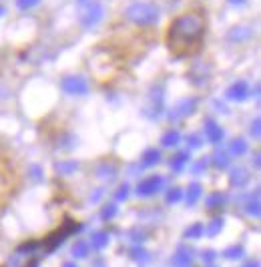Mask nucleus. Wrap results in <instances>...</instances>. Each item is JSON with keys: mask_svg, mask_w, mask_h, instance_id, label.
Here are the masks:
<instances>
[{"mask_svg": "<svg viewBox=\"0 0 261 267\" xmlns=\"http://www.w3.org/2000/svg\"><path fill=\"white\" fill-rule=\"evenodd\" d=\"M207 32V14L203 8H189L177 14L167 28V49L177 58L199 53Z\"/></svg>", "mask_w": 261, "mask_h": 267, "instance_id": "f257e3e1", "label": "nucleus"}, {"mask_svg": "<svg viewBox=\"0 0 261 267\" xmlns=\"http://www.w3.org/2000/svg\"><path fill=\"white\" fill-rule=\"evenodd\" d=\"M193 259H195L193 249H189V247H179V249L175 251V255L171 257V265L173 267H191L193 265Z\"/></svg>", "mask_w": 261, "mask_h": 267, "instance_id": "f03ea898", "label": "nucleus"}, {"mask_svg": "<svg viewBox=\"0 0 261 267\" xmlns=\"http://www.w3.org/2000/svg\"><path fill=\"white\" fill-rule=\"evenodd\" d=\"M161 187H163V179H161V177H151V179L143 181V183L137 187V195H141V197H149V195L157 193Z\"/></svg>", "mask_w": 261, "mask_h": 267, "instance_id": "7ed1b4c3", "label": "nucleus"}, {"mask_svg": "<svg viewBox=\"0 0 261 267\" xmlns=\"http://www.w3.org/2000/svg\"><path fill=\"white\" fill-rule=\"evenodd\" d=\"M12 179V163L6 153L0 151V187H6Z\"/></svg>", "mask_w": 261, "mask_h": 267, "instance_id": "20e7f679", "label": "nucleus"}, {"mask_svg": "<svg viewBox=\"0 0 261 267\" xmlns=\"http://www.w3.org/2000/svg\"><path fill=\"white\" fill-rule=\"evenodd\" d=\"M64 91H68V93H77V95H83V93H87V81L83 79V77H68L66 81H64Z\"/></svg>", "mask_w": 261, "mask_h": 267, "instance_id": "39448f33", "label": "nucleus"}, {"mask_svg": "<svg viewBox=\"0 0 261 267\" xmlns=\"http://www.w3.org/2000/svg\"><path fill=\"white\" fill-rule=\"evenodd\" d=\"M108 233H104V231H97V233H93L91 235V247L95 249V251H101L104 249L106 245H108Z\"/></svg>", "mask_w": 261, "mask_h": 267, "instance_id": "423d86ee", "label": "nucleus"}, {"mask_svg": "<svg viewBox=\"0 0 261 267\" xmlns=\"http://www.w3.org/2000/svg\"><path fill=\"white\" fill-rule=\"evenodd\" d=\"M199 197H201V187L197 185V183H193L191 187H187V193H185V201H187V205L189 207H193L197 201H199Z\"/></svg>", "mask_w": 261, "mask_h": 267, "instance_id": "0eeeda50", "label": "nucleus"}, {"mask_svg": "<svg viewBox=\"0 0 261 267\" xmlns=\"http://www.w3.org/2000/svg\"><path fill=\"white\" fill-rule=\"evenodd\" d=\"M89 251H91V245L87 241H77L72 245V257H77V259H85L89 255Z\"/></svg>", "mask_w": 261, "mask_h": 267, "instance_id": "6e6552de", "label": "nucleus"}, {"mask_svg": "<svg viewBox=\"0 0 261 267\" xmlns=\"http://www.w3.org/2000/svg\"><path fill=\"white\" fill-rule=\"evenodd\" d=\"M223 225H225V219H221V217H215V219H211V223H209L207 227H205V233H207V237H215L221 229H223Z\"/></svg>", "mask_w": 261, "mask_h": 267, "instance_id": "1a4fd4ad", "label": "nucleus"}, {"mask_svg": "<svg viewBox=\"0 0 261 267\" xmlns=\"http://www.w3.org/2000/svg\"><path fill=\"white\" fill-rule=\"evenodd\" d=\"M245 211H247V215H251V217H259L261 205H259V193H257V191H255L253 199H249V201H247V205H245Z\"/></svg>", "mask_w": 261, "mask_h": 267, "instance_id": "9d476101", "label": "nucleus"}, {"mask_svg": "<svg viewBox=\"0 0 261 267\" xmlns=\"http://www.w3.org/2000/svg\"><path fill=\"white\" fill-rule=\"evenodd\" d=\"M229 97H231V99H235V101L245 99V97H247V85H245V83H237L235 87H231Z\"/></svg>", "mask_w": 261, "mask_h": 267, "instance_id": "9b49d317", "label": "nucleus"}, {"mask_svg": "<svg viewBox=\"0 0 261 267\" xmlns=\"http://www.w3.org/2000/svg\"><path fill=\"white\" fill-rule=\"evenodd\" d=\"M203 233H205L203 223H195V225H191V227L185 231V237H187V239H197V237H201Z\"/></svg>", "mask_w": 261, "mask_h": 267, "instance_id": "f8f14e48", "label": "nucleus"}, {"mask_svg": "<svg viewBox=\"0 0 261 267\" xmlns=\"http://www.w3.org/2000/svg\"><path fill=\"white\" fill-rule=\"evenodd\" d=\"M243 255H245V251H243L241 245H235V247H229V249L223 251V257L225 259H241Z\"/></svg>", "mask_w": 261, "mask_h": 267, "instance_id": "ddd939ff", "label": "nucleus"}, {"mask_svg": "<svg viewBox=\"0 0 261 267\" xmlns=\"http://www.w3.org/2000/svg\"><path fill=\"white\" fill-rule=\"evenodd\" d=\"M247 173L243 171V169H235L233 173H231V181L235 183V187H241V185H245L247 183Z\"/></svg>", "mask_w": 261, "mask_h": 267, "instance_id": "4468645a", "label": "nucleus"}, {"mask_svg": "<svg viewBox=\"0 0 261 267\" xmlns=\"http://www.w3.org/2000/svg\"><path fill=\"white\" fill-rule=\"evenodd\" d=\"M205 131H207V137L215 143V141H221V137H223V133H221V129L215 125V123H207V127H205Z\"/></svg>", "mask_w": 261, "mask_h": 267, "instance_id": "2eb2a0df", "label": "nucleus"}, {"mask_svg": "<svg viewBox=\"0 0 261 267\" xmlns=\"http://www.w3.org/2000/svg\"><path fill=\"white\" fill-rule=\"evenodd\" d=\"M119 211V207H117V203H106L103 207V211H101V217H103L104 221H110L115 215Z\"/></svg>", "mask_w": 261, "mask_h": 267, "instance_id": "dca6fc26", "label": "nucleus"}, {"mask_svg": "<svg viewBox=\"0 0 261 267\" xmlns=\"http://www.w3.org/2000/svg\"><path fill=\"white\" fill-rule=\"evenodd\" d=\"M131 257H133L135 261H139V263H147V261H149V253H147L145 249H141V247H135V249L131 251Z\"/></svg>", "mask_w": 261, "mask_h": 267, "instance_id": "f3484780", "label": "nucleus"}, {"mask_svg": "<svg viewBox=\"0 0 261 267\" xmlns=\"http://www.w3.org/2000/svg\"><path fill=\"white\" fill-rule=\"evenodd\" d=\"M221 201H223V195H219V193H213V195H211V197L207 199V207H209V209H215V207L223 205Z\"/></svg>", "mask_w": 261, "mask_h": 267, "instance_id": "a211bd4d", "label": "nucleus"}, {"mask_svg": "<svg viewBox=\"0 0 261 267\" xmlns=\"http://www.w3.org/2000/svg\"><path fill=\"white\" fill-rule=\"evenodd\" d=\"M245 149H247V145H245L241 139L233 141V145H231V151H233L235 155H243V153H245Z\"/></svg>", "mask_w": 261, "mask_h": 267, "instance_id": "6ab92c4d", "label": "nucleus"}, {"mask_svg": "<svg viewBox=\"0 0 261 267\" xmlns=\"http://www.w3.org/2000/svg\"><path fill=\"white\" fill-rule=\"evenodd\" d=\"M181 195H183L181 189H171V191L167 193V201H169V203H177V201L181 199Z\"/></svg>", "mask_w": 261, "mask_h": 267, "instance_id": "aec40b11", "label": "nucleus"}, {"mask_svg": "<svg viewBox=\"0 0 261 267\" xmlns=\"http://www.w3.org/2000/svg\"><path fill=\"white\" fill-rule=\"evenodd\" d=\"M157 161H159V153L157 151H149L145 155V165H155Z\"/></svg>", "mask_w": 261, "mask_h": 267, "instance_id": "412c9836", "label": "nucleus"}, {"mask_svg": "<svg viewBox=\"0 0 261 267\" xmlns=\"http://www.w3.org/2000/svg\"><path fill=\"white\" fill-rule=\"evenodd\" d=\"M187 157H189V155H187V153H181V155H179V157H177V159L173 161V167H175V169H177V171H179V169H181V167H183V165H185V161H187Z\"/></svg>", "mask_w": 261, "mask_h": 267, "instance_id": "4be33fe9", "label": "nucleus"}, {"mask_svg": "<svg viewBox=\"0 0 261 267\" xmlns=\"http://www.w3.org/2000/svg\"><path fill=\"white\" fill-rule=\"evenodd\" d=\"M127 197H129V187H127V185H123V187L117 191V199H119V201H121V199L125 201Z\"/></svg>", "mask_w": 261, "mask_h": 267, "instance_id": "5701e85b", "label": "nucleus"}, {"mask_svg": "<svg viewBox=\"0 0 261 267\" xmlns=\"http://www.w3.org/2000/svg\"><path fill=\"white\" fill-rule=\"evenodd\" d=\"M177 141H179V135H177V133H171V135H167V137H165V141H163V143H165V145H175Z\"/></svg>", "mask_w": 261, "mask_h": 267, "instance_id": "b1692460", "label": "nucleus"}, {"mask_svg": "<svg viewBox=\"0 0 261 267\" xmlns=\"http://www.w3.org/2000/svg\"><path fill=\"white\" fill-rule=\"evenodd\" d=\"M227 157H225V155H217V157H215V165H219V167H225V165H227Z\"/></svg>", "mask_w": 261, "mask_h": 267, "instance_id": "393cba45", "label": "nucleus"}, {"mask_svg": "<svg viewBox=\"0 0 261 267\" xmlns=\"http://www.w3.org/2000/svg\"><path fill=\"white\" fill-rule=\"evenodd\" d=\"M201 257H203V261H207V263H209V261H213V259H215V253H213L211 249H207V251H205Z\"/></svg>", "mask_w": 261, "mask_h": 267, "instance_id": "a878e982", "label": "nucleus"}, {"mask_svg": "<svg viewBox=\"0 0 261 267\" xmlns=\"http://www.w3.org/2000/svg\"><path fill=\"white\" fill-rule=\"evenodd\" d=\"M245 267H259V261H251V263H247Z\"/></svg>", "mask_w": 261, "mask_h": 267, "instance_id": "bb28decb", "label": "nucleus"}, {"mask_svg": "<svg viewBox=\"0 0 261 267\" xmlns=\"http://www.w3.org/2000/svg\"><path fill=\"white\" fill-rule=\"evenodd\" d=\"M64 267H77V265H74V263H66Z\"/></svg>", "mask_w": 261, "mask_h": 267, "instance_id": "cd10ccee", "label": "nucleus"}]
</instances>
